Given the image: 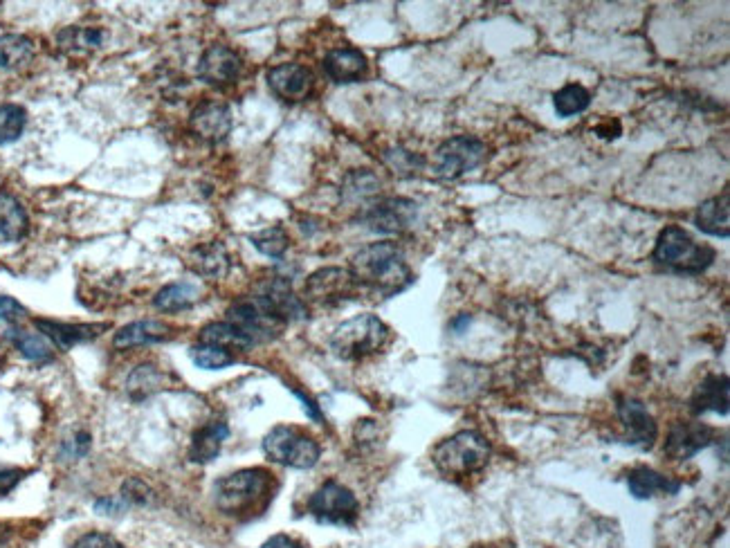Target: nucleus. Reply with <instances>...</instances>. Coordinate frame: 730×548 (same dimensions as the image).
Masks as SVG:
<instances>
[{"label": "nucleus", "mask_w": 730, "mask_h": 548, "mask_svg": "<svg viewBox=\"0 0 730 548\" xmlns=\"http://www.w3.org/2000/svg\"><path fill=\"white\" fill-rule=\"evenodd\" d=\"M272 474L261 468L239 470L216 481L214 501L225 515H245L270 497Z\"/></svg>", "instance_id": "obj_4"}, {"label": "nucleus", "mask_w": 730, "mask_h": 548, "mask_svg": "<svg viewBox=\"0 0 730 548\" xmlns=\"http://www.w3.org/2000/svg\"><path fill=\"white\" fill-rule=\"evenodd\" d=\"M27 115L23 106L0 104V146L16 142L23 135Z\"/></svg>", "instance_id": "obj_35"}, {"label": "nucleus", "mask_w": 730, "mask_h": 548, "mask_svg": "<svg viewBox=\"0 0 730 548\" xmlns=\"http://www.w3.org/2000/svg\"><path fill=\"white\" fill-rule=\"evenodd\" d=\"M243 61L239 54L227 45L216 43L212 48L203 52V57L198 61V77L209 86L225 88L236 84V79L241 77Z\"/></svg>", "instance_id": "obj_12"}, {"label": "nucleus", "mask_w": 730, "mask_h": 548, "mask_svg": "<svg viewBox=\"0 0 730 548\" xmlns=\"http://www.w3.org/2000/svg\"><path fill=\"white\" fill-rule=\"evenodd\" d=\"M263 452L272 463L295 470H310L317 465L322 447L313 436L292 425H277L263 438Z\"/></svg>", "instance_id": "obj_7"}, {"label": "nucleus", "mask_w": 730, "mask_h": 548, "mask_svg": "<svg viewBox=\"0 0 730 548\" xmlns=\"http://www.w3.org/2000/svg\"><path fill=\"white\" fill-rule=\"evenodd\" d=\"M730 191L724 189L722 196H715L701 203L695 214V225L708 236H717V239H726L730 234Z\"/></svg>", "instance_id": "obj_21"}, {"label": "nucleus", "mask_w": 730, "mask_h": 548, "mask_svg": "<svg viewBox=\"0 0 730 548\" xmlns=\"http://www.w3.org/2000/svg\"><path fill=\"white\" fill-rule=\"evenodd\" d=\"M227 324L239 328L252 344H257L275 340L288 322L277 313V308L266 297L254 295L234 301L230 310H227Z\"/></svg>", "instance_id": "obj_6"}, {"label": "nucleus", "mask_w": 730, "mask_h": 548, "mask_svg": "<svg viewBox=\"0 0 730 548\" xmlns=\"http://www.w3.org/2000/svg\"><path fill=\"white\" fill-rule=\"evenodd\" d=\"M418 205L409 198H385L364 207L358 221L371 232L378 234H403L414 225Z\"/></svg>", "instance_id": "obj_11"}, {"label": "nucleus", "mask_w": 730, "mask_h": 548, "mask_svg": "<svg viewBox=\"0 0 730 548\" xmlns=\"http://www.w3.org/2000/svg\"><path fill=\"white\" fill-rule=\"evenodd\" d=\"M486 144L479 137L456 135L445 140L434 153V169L445 180H456L477 169L486 160Z\"/></svg>", "instance_id": "obj_8"}, {"label": "nucleus", "mask_w": 730, "mask_h": 548, "mask_svg": "<svg viewBox=\"0 0 730 548\" xmlns=\"http://www.w3.org/2000/svg\"><path fill=\"white\" fill-rule=\"evenodd\" d=\"M27 232H30V218L21 200L9 191H0V236L14 243L25 239Z\"/></svg>", "instance_id": "obj_24"}, {"label": "nucleus", "mask_w": 730, "mask_h": 548, "mask_svg": "<svg viewBox=\"0 0 730 548\" xmlns=\"http://www.w3.org/2000/svg\"><path fill=\"white\" fill-rule=\"evenodd\" d=\"M120 497L126 501V504H140L142 506V504H146V501H151L153 492L140 479H131V481L124 483V490H122Z\"/></svg>", "instance_id": "obj_38"}, {"label": "nucleus", "mask_w": 730, "mask_h": 548, "mask_svg": "<svg viewBox=\"0 0 730 548\" xmlns=\"http://www.w3.org/2000/svg\"><path fill=\"white\" fill-rule=\"evenodd\" d=\"M490 443L486 436L472 429L454 434L438 443L432 452V461L438 472L447 479H463L486 468L490 461Z\"/></svg>", "instance_id": "obj_2"}, {"label": "nucleus", "mask_w": 730, "mask_h": 548, "mask_svg": "<svg viewBox=\"0 0 730 548\" xmlns=\"http://www.w3.org/2000/svg\"><path fill=\"white\" fill-rule=\"evenodd\" d=\"M618 420L623 427V443L632 447H641V450H650L656 436H659V427H656L650 411L645 409L641 400L627 398L620 400L618 405Z\"/></svg>", "instance_id": "obj_13"}, {"label": "nucleus", "mask_w": 730, "mask_h": 548, "mask_svg": "<svg viewBox=\"0 0 730 548\" xmlns=\"http://www.w3.org/2000/svg\"><path fill=\"white\" fill-rule=\"evenodd\" d=\"M200 344H212V346H221V349H250L254 346L248 337H245L239 328H234L232 324L227 322H216L205 326L200 331Z\"/></svg>", "instance_id": "obj_30"}, {"label": "nucleus", "mask_w": 730, "mask_h": 548, "mask_svg": "<svg viewBox=\"0 0 730 548\" xmlns=\"http://www.w3.org/2000/svg\"><path fill=\"white\" fill-rule=\"evenodd\" d=\"M389 326L376 315H358L346 319L331 335V349L342 360H364L378 353L389 342Z\"/></svg>", "instance_id": "obj_5"}, {"label": "nucleus", "mask_w": 730, "mask_h": 548, "mask_svg": "<svg viewBox=\"0 0 730 548\" xmlns=\"http://www.w3.org/2000/svg\"><path fill=\"white\" fill-rule=\"evenodd\" d=\"M692 411L695 414H728V378L726 376H708L701 380V385L692 394Z\"/></svg>", "instance_id": "obj_22"}, {"label": "nucleus", "mask_w": 730, "mask_h": 548, "mask_svg": "<svg viewBox=\"0 0 730 548\" xmlns=\"http://www.w3.org/2000/svg\"><path fill=\"white\" fill-rule=\"evenodd\" d=\"M589 104H591L589 90L584 86H580V84H567L553 95L555 113H558L560 117L580 115V113L587 111Z\"/></svg>", "instance_id": "obj_32"}, {"label": "nucleus", "mask_w": 730, "mask_h": 548, "mask_svg": "<svg viewBox=\"0 0 730 548\" xmlns=\"http://www.w3.org/2000/svg\"><path fill=\"white\" fill-rule=\"evenodd\" d=\"M9 340H12L16 349L32 362H48L54 355L52 342L41 333H30V331H21V328H12V331H9Z\"/></svg>", "instance_id": "obj_29"}, {"label": "nucleus", "mask_w": 730, "mask_h": 548, "mask_svg": "<svg viewBox=\"0 0 730 548\" xmlns=\"http://www.w3.org/2000/svg\"><path fill=\"white\" fill-rule=\"evenodd\" d=\"M652 259L656 266L681 274H701L713 266L715 250L699 245L679 225H670L659 234Z\"/></svg>", "instance_id": "obj_3"}, {"label": "nucleus", "mask_w": 730, "mask_h": 548, "mask_svg": "<svg viewBox=\"0 0 730 548\" xmlns=\"http://www.w3.org/2000/svg\"><path fill=\"white\" fill-rule=\"evenodd\" d=\"M227 436H230V427H227L225 423H212V425L200 427L198 432L191 436L189 461H194V463L214 461L218 452H221Z\"/></svg>", "instance_id": "obj_25"}, {"label": "nucleus", "mask_w": 730, "mask_h": 548, "mask_svg": "<svg viewBox=\"0 0 730 548\" xmlns=\"http://www.w3.org/2000/svg\"><path fill=\"white\" fill-rule=\"evenodd\" d=\"M261 548H306V546L297 542L295 537H290V535H275V537H270V540Z\"/></svg>", "instance_id": "obj_43"}, {"label": "nucleus", "mask_w": 730, "mask_h": 548, "mask_svg": "<svg viewBox=\"0 0 730 548\" xmlns=\"http://www.w3.org/2000/svg\"><path fill=\"white\" fill-rule=\"evenodd\" d=\"M25 472L18 468H7V465H0V495H7L12 492L18 483L23 481Z\"/></svg>", "instance_id": "obj_41"}, {"label": "nucleus", "mask_w": 730, "mask_h": 548, "mask_svg": "<svg viewBox=\"0 0 730 548\" xmlns=\"http://www.w3.org/2000/svg\"><path fill=\"white\" fill-rule=\"evenodd\" d=\"M189 266L205 279H223L232 268V259L221 241H212L191 250Z\"/></svg>", "instance_id": "obj_20"}, {"label": "nucleus", "mask_w": 730, "mask_h": 548, "mask_svg": "<svg viewBox=\"0 0 730 548\" xmlns=\"http://www.w3.org/2000/svg\"><path fill=\"white\" fill-rule=\"evenodd\" d=\"M167 382L169 378L160 369L151 367V364H142V367H135L129 380H126V389H129L133 400H144L153 396L155 391L167 387Z\"/></svg>", "instance_id": "obj_28"}, {"label": "nucleus", "mask_w": 730, "mask_h": 548, "mask_svg": "<svg viewBox=\"0 0 730 548\" xmlns=\"http://www.w3.org/2000/svg\"><path fill=\"white\" fill-rule=\"evenodd\" d=\"M268 86L279 99L288 104L304 102L315 88V77L310 68L301 63H281L268 70Z\"/></svg>", "instance_id": "obj_14"}, {"label": "nucleus", "mask_w": 730, "mask_h": 548, "mask_svg": "<svg viewBox=\"0 0 730 548\" xmlns=\"http://www.w3.org/2000/svg\"><path fill=\"white\" fill-rule=\"evenodd\" d=\"M126 506H129V504H126L122 497H104V499L95 501V510L99 515H117Z\"/></svg>", "instance_id": "obj_42"}, {"label": "nucleus", "mask_w": 730, "mask_h": 548, "mask_svg": "<svg viewBox=\"0 0 730 548\" xmlns=\"http://www.w3.org/2000/svg\"><path fill=\"white\" fill-rule=\"evenodd\" d=\"M7 540H9V531L3 524H0V548L7 546Z\"/></svg>", "instance_id": "obj_44"}, {"label": "nucleus", "mask_w": 730, "mask_h": 548, "mask_svg": "<svg viewBox=\"0 0 730 548\" xmlns=\"http://www.w3.org/2000/svg\"><path fill=\"white\" fill-rule=\"evenodd\" d=\"M367 57L355 48H337L324 57V72L335 84H353L367 75Z\"/></svg>", "instance_id": "obj_18"}, {"label": "nucleus", "mask_w": 730, "mask_h": 548, "mask_svg": "<svg viewBox=\"0 0 730 548\" xmlns=\"http://www.w3.org/2000/svg\"><path fill=\"white\" fill-rule=\"evenodd\" d=\"M378 189H380V180L373 176L371 171L360 169L346 178L344 187H342V196H344V200H349V203H362V200H369L376 196Z\"/></svg>", "instance_id": "obj_33"}, {"label": "nucleus", "mask_w": 730, "mask_h": 548, "mask_svg": "<svg viewBox=\"0 0 730 548\" xmlns=\"http://www.w3.org/2000/svg\"><path fill=\"white\" fill-rule=\"evenodd\" d=\"M34 326L39 328L41 335L48 337L52 346H57L61 351H70L75 344L95 340L106 328L99 324H63L54 322V319H34Z\"/></svg>", "instance_id": "obj_17"}, {"label": "nucleus", "mask_w": 730, "mask_h": 548, "mask_svg": "<svg viewBox=\"0 0 730 548\" xmlns=\"http://www.w3.org/2000/svg\"><path fill=\"white\" fill-rule=\"evenodd\" d=\"M358 290V283H355L349 270L324 268L310 274L304 288V297L315 306L333 308L353 299L358 295Z\"/></svg>", "instance_id": "obj_10"}, {"label": "nucleus", "mask_w": 730, "mask_h": 548, "mask_svg": "<svg viewBox=\"0 0 730 548\" xmlns=\"http://www.w3.org/2000/svg\"><path fill=\"white\" fill-rule=\"evenodd\" d=\"M385 162L389 164L391 171L398 173V176H403V178L416 176V171L423 167V160L418 158V155L409 153V151H403V149L387 151L385 153Z\"/></svg>", "instance_id": "obj_37"}, {"label": "nucleus", "mask_w": 730, "mask_h": 548, "mask_svg": "<svg viewBox=\"0 0 730 548\" xmlns=\"http://www.w3.org/2000/svg\"><path fill=\"white\" fill-rule=\"evenodd\" d=\"M34 59V43L23 34L0 36V70H18Z\"/></svg>", "instance_id": "obj_27"}, {"label": "nucleus", "mask_w": 730, "mask_h": 548, "mask_svg": "<svg viewBox=\"0 0 730 548\" xmlns=\"http://www.w3.org/2000/svg\"><path fill=\"white\" fill-rule=\"evenodd\" d=\"M72 548H124V544L117 542L113 535L86 533V535L79 537V540L75 542V546H72Z\"/></svg>", "instance_id": "obj_40"}, {"label": "nucleus", "mask_w": 730, "mask_h": 548, "mask_svg": "<svg viewBox=\"0 0 730 548\" xmlns=\"http://www.w3.org/2000/svg\"><path fill=\"white\" fill-rule=\"evenodd\" d=\"M360 290L380 297H394L414 281L412 270L405 263L396 243L380 241L362 248L351 259V270Z\"/></svg>", "instance_id": "obj_1"}, {"label": "nucleus", "mask_w": 730, "mask_h": 548, "mask_svg": "<svg viewBox=\"0 0 730 548\" xmlns=\"http://www.w3.org/2000/svg\"><path fill=\"white\" fill-rule=\"evenodd\" d=\"M200 299V288L191 281H176L164 286L158 295H155L153 304L164 313H178V310L191 308Z\"/></svg>", "instance_id": "obj_26"}, {"label": "nucleus", "mask_w": 730, "mask_h": 548, "mask_svg": "<svg viewBox=\"0 0 730 548\" xmlns=\"http://www.w3.org/2000/svg\"><path fill=\"white\" fill-rule=\"evenodd\" d=\"M191 131H194L200 140L209 144L223 142L232 131V113L227 104L214 102V99H203L189 117Z\"/></svg>", "instance_id": "obj_15"}, {"label": "nucleus", "mask_w": 730, "mask_h": 548, "mask_svg": "<svg viewBox=\"0 0 730 548\" xmlns=\"http://www.w3.org/2000/svg\"><path fill=\"white\" fill-rule=\"evenodd\" d=\"M191 358H194L196 367L209 369V371L225 369L234 362V355L230 351L221 349V346H212V344L194 346V349H191Z\"/></svg>", "instance_id": "obj_36"}, {"label": "nucleus", "mask_w": 730, "mask_h": 548, "mask_svg": "<svg viewBox=\"0 0 730 548\" xmlns=\"http://www.w3.org/2000/svg\"><path fill=\"white\" fill-rule=\"evenodd\" d=\"M57 43L63 52H90L104 43V32L95 27H66L59 32Z\"/></svg>", "instance_id": "obj_31"}, {"label": "nucleus", "mask_w": 730, "mask_h": 548, "mask_svg": "<svg viewBox=\"0 0 730 548\" xmlns=\"http://www.w3.org/2000/svg\"><path fill=\"white\" fill-rule=\"evenodd\" d=\"M627 488L636 499H650L654 495H674L679 492L681 483L652 468H636L629 472Z\"/></svg>", "instance_id": "obj_23"}, {"label": "nucleus", "mask_w": 730, "mask_h": 548, "mask_svg": "<svg viewBox=\"0 0 730 548\" xmlns=\"http://www.w3.org/2000/svg\"><path fill=\"white\" fill-rule=\"evenodd\" d=\"M308 510L317 522L333 526H353L360 506L353 492L337 481H326L308 501Z\"/></svg>", "instance_id": "obj_9"}, {"label": "nucleus", "mask_w": 730, "mask_h": 548, "mask_svg": "<svg viewBox=\"0 0 730 548\" xmlns=\"http://www.w3.org/2000/svg\"><path fill=\"white\" fill-rule=\"evenodd\" d=\"M250 243L257 248L261 254H266L270 259H281L288 250L290 239L284 227H266L257 234H250Z\"/></svg>", "instance_id": "obj_34"}, {"label": "nucleus", "mask_w": 730, "mask_h": 548, "mask_svg": "<svg viewBox=\"0 0 730 548\" xmlns=\"http://www.w3.org/2000/svg\"><path fill=\"white\" fill-rule=\"evenodd\" d=\"M713 436V429L704 423H677L672 425L668 441H665V454L672 461H688L713 443Z\"/></svg>", "instance_id": "obj_16"}, {"label": "nucleus", "mask_w": 730, "mask_h": 548, "mask_svg": "<svg viewBox=\"0 0 730 548\" xmlns=\"http://www.w3.org/2000/svg\"><path fill=\"white\" fill-rule=\"evenodd\" d=\"M173 337V328L169 324L160 322V319H140L129 326L120 328L113 337V346L120 351L135 349V346L153 344V342H167Z\"/></svg>", "instance_id": "obj_19"}, {"label": "nucleus", "mask_w": 730, "mask_h": 548, "mask_svg": "<svg viewBox=\"0 0 730 548\" xmlns=\"http://www.w3.org/2000/svg\"><path fill=\"white\" fill-rule=\"evenodd\" d=\"M25 315H27V310L21 301H16L14 297L0 295V322L18 324L21 319H25Z\"/></svg>", "instance_id": "obj_39"}]
</instances>
